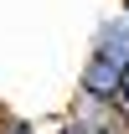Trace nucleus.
Returning a JSON list of instances; mask_svg holds the SVG:
<instances>
[{"label":"nucleus","mask_w":129,"mask_h":134,"mask_svg":"<svg viewBox=\"0 0 129 134\" xmlns=\"http://www.w3.org/2000/svg\"><path fill=\"white\" fill-rule=\"evenodd\" d=\"M88 52H93V57H109L114 67L129 72V21L119 16V10L103 16V21L93 26V36H88Z\"/></svg>","instance_id":"nucleus-3"},{"label":"nucleus","mask_w":129,"mask_h":134,"mask_svg":"<svg viewBox=\"0 0 129 134\" xmlns=\"http://www.w3.org/2000/svg\"><path fill=\"white\" fill-rule=\"evenodd\" d=\"M119 103H124V114H129V72H124V88H119Z\"/></svg>","instance_id":"nucleus-6"},{"label":"nucleus","mask_w":129,"mask_h":134,"mask_svg":"<svg viewBox=\"0 0 129 134\" xmlns=\"http://www.w3.org/2000/svg\"><path fill=\"white\" fill-rule=\"evenodd\" d=\"M78 93H93V98H109V103H119V88H124V67H114L109 57H83V67H78Z\"/></svg>","instance_id":"nucleus-2"},{"label":"nucleus","mask_w":129,"mask_h":134,"mask_svg":"<svg viewBox=\"0 0 129 134\" xmlns=\"http://www.w3.org/2000/svg\"><path fill=\"white\" fill-rule=\"evenodd\" d=\"M78 129L88 134H129V114H124V103H109V98H93V93H67V108H62Z\"/></svg>","instance_id":"nucleus-1"},{"label":"nucleus","mask_w":129,"mask_h":134,"mask_svg":"<svg viewBox=\"0 0 129 134\" xmlns=\"http://www.w3.org/2000/svg\"><path fill=\"white\" fill-rule=\"evenodd\" d=\"M47 134H88V129H78V124H72V119H52V124H47Z\"/></svg>","instance_id":"nucleus-5"},{"label":"nucleus","mask_w":129,"mask_h":134,"mask_svg":"<svg viewBox=\"0 0 129 134\" xmlns=\"http://www.w3.org/2000/svg\"><path fill=\"white\" fill-rule=\"evenodd\" d=\"M119 16H124V21H129V0H119Z\"/></svg>","instance_id":"nucleus-7"},{"label":"nucleus","mask_w":129,"mask_h":134,"mask_svg":"<svg viewBox=\"0 0 129 134\" xmlns=\"http://www.w3.org/2000/svg\"><path fill=\"white\" fill-rule=\"evenodd\" d=\"M0 134H47L36 119H26V114H16V108H5L0 103Z\"/></svg>","instance_id":"nucleus-4"}]
</instances>
